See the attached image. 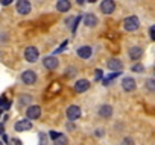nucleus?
I'll return each instance as SVG.
<instances>
[{
    "label": "nucleus",
    "instance_id": "obj_1",
    "mask_svg": "<svg viewBox=\"0 0 155 145\" xmlns=\"http://www.w3.org/2000/svg\"><path fill=\"white\" fill-rule=\"evenodd\" d=\"M123 27H125V30H128V32H135V30L140 27V20H138V17H135V15L126 17V18L123 20Z\"/></svg>",
    "mask_w": 155,
    "mask_h": 145
},
{
    "label": "nucleus",
    "instance_id": "obj_2",
    "mask_svg": "<svg viewBox=\"0 0 155 145\" xmlns=\"http://www.w3.org/2000/svg\"><path fill=\"white\" fill-rule=\"evenodd\" d=\"M21 82H23L25 85H28V86L35 85V82H37V74H35V71H32V69L25 71L23 74H21Z\"/></svg>",
    "mask_w": 155,
    "mask_h": 145
},
{
    "label": "nucleus",
    "instance_id": "obj_3",
    "mask_svg": "<svg viewBox=\"0 0 155 145\" xmlns=\"http://www.w3.org/2000/svg\"><path fill=\"white\" fill-rule=\"evenodd\" d=\"M38 56H40V53H38V48H35V47H28L25 50V59L28 62H31V63L37 62Z\"/></svg>",
    "mask_w": 155,
    "mask_h": 145
},
{
    "label": "nucleus",
    "instance_id": "obj_4",
    "mask_svg": "<svg viewBox=\"0 0 155 145\" xmlns=\"http://www.w3.org/2000/svg\"><path fill=\"white\" fill-rule=\"evenodd\" d=\"M31 3L28 2V0H18L17 2V12L21 14V15H28L31 12Z\"/></svg>",
    "mask_w": 155,
    "mask_h": 145
},
{
    "label": "nucleus",
    "instance_id": "obj_5",
    "mask_svg": "<svg viewBox=\"0 0 155 145\" xmlns=\"http://www.w3.org/2000/svg\"><path fill=\"white\" fill-rule=\"evenodd\" d=\"M43 65L47 68V69H56L58 65H59V60L55 57V56H46L43 59Z\"/></svg>",
    "mask_w": 155,
    "mask_h": 145
},
{
    "label": "nucleus",
    "instance_id": "obj_6",
    "mask_svg": "<svg viewBox=\"0 0 155 145\" xmlns=\"http://www.w3.org/2000/svg\"><path fill=\"white\" fill-rule=\"evenodd\" d=\"M122 88H123L125 92H132V91H135V88H137L135 80H134L132 77H125V79L122 80Z\"/></svg>",
    "mask_w": 155,
    "mask_h": 145
},
{
    "label": "nucleus",
    "instance_id": "obj_7",
    "mask_svg": "<svg viewBox=\"0 0 155 145\" xmlns=\"http://www.w3.org/2000/svg\"><path fill=\"white\" fill-rule=\"evenodd\" d=\"M116 9V3L114 0H104V2L101 3V11L104 14H113Z\"/></svg>",
    "mask_w": 155,
    "mask_h": 145
},
{
    "label": "nucleus",
    "instance_id": "obj_8",
    "mask_svg": "<svg viewBox=\"0 0 155 145\" xmlns=\"http://www.w3.org/2000/svg\"><path fill=\"white\" fill-rule=\"evenodd\" d=\"M28 119H38L41 116V107L40 106H29L26 110Z\"/></svg>",
    "mask_w": 155,
    "mask_h": 145
},
{
    "label": "nucleus",
    "instance_id": "obj_9",
    "mask_svg": "<svg viewBox=\"0 0 155 145\" xmlns=\"http://www.w3.org/2000/svg\"><path fill=\"white\" fill-rule=\"evenodd\" d=\"M79 116H81V109L78 106H68L67 107V118L70 121H76Z\"/></svg>",
    "mask_w": 155,
    "mask_h": 145
},
{
    "label": "nucleus",
    "instance_id": "obj_10",
    "mask_svg": "<svg viewBox=\"0 0 155 145\" xmlns=\"http://www.w3.org/2000/svg\"><path fill=\"white\" fill-rule=\"evenodd\" d=\"M14 128H15L17 131H26V130H31V128H32V122H31L29 119H20V121L15 122Z\"/></svg>",
    "mask_w": 155,
    "mask_h": 145
},
{
    "label": "nucleus",
    "instance_id": "obj_11",
    "mask_svg": "<svg viewBox=\"0 0 155 145\" xmlns=\"http://www.w3.org/2000/svg\"><path fill=\"white\" fill-rule=\"evenodd\" d=\"M88 88H90V82H88V80H85V79L78 80V82H76V85H74V91H76L78 94H82V92H85Z\"/></svg>",
    "mask_w": 155,
    "mask_h": 145
},
{
    "label": "nucleus",
    "instance_id": "obj_12",
    "mask_svg": "<svg viewBox=\"0 0 155 145\" xmlns=\"http://www.w3.org/2000/svg\"><path fill=\"white\" fill-rule=\"evenodd\" d=\"M91 53H93V50H91V47H88V45H82V47L78 48V56L82 57V59H88V57L91 56Z\"/></svg>",
    "mask_w": 155,
    "mask_h": 145
},
{
    "label": "nucleus",
    "instance_id": "obj_13",
    "mask_svg": "<svg viewBox=\"0 0 155 145\" xmlns=\"http://www.w3.org/2000/svg\"><path fill=\"white\" fill-rule=\"evenodd\" d=\"M84 24H85L87 27H94V26L97 24V17H96L94 14H87V15L84 17Z\"/></svg>",
    "mask_w": 155,
    "mask_h": 145
},
{
    "label": "nucleus",
    "instance_id": "obj_14",
    "mask_svg": "<svg viewBox=\"0 0 155 145\" xmlns=\"http://www.w3.org/2000/svg\"><path fill=\"white\" fill-rule=\"evenodd\" d=\"M128 54H129V57H131L132 60H137V59L141 57V54H143V48H141V47H131Z\"/></svg>",
    "mask_w": 155,
    "mask_h": 145
},
{
    "label": "nucleus",
    "instance_id": "obj_15",
    "mask_svg": "<svg viewBox=\"0 0 155 145\" xmlns=\"http://www.w3.org/2000/svg\"><path fill=\"white\" fill-rule=\"evenodd\" d=\"M107 66H108L110 69H113V71H122L123 63H122L119 59H110L108 63H107Z\"/></svg>",
    "mask_w": 155,
    "mask_h": 145
},
{
    "label": "nucleus",
    "instance_id": "obj_16",
    "mask_svg": "<svg viewBox=\"0 0 155 145\" xmlns=\"http://www.w3.org/2000/svg\"><path fill=\"white\" fill-rule=\"evenodd\" d=\"M99 115H101L102 118H110V116L113 115V107H111L110 104L101 106V107H99Z\"/></svg>",
    "mask_w": 155,
    "mask_h": 145
},
{
    "label": "nucleus",
    "instance_id": "obj_17",
    "mask_svg": "<svg viewBox=\"0 0 155 145\" xmlns=\"http://www.w3.org/2000/svg\"><path fill=\"white\" fill-rule=\"evenodd\" d=\"M70 9V2L68 0H58L56 2V11L58 12H67Z\"/></svg>",
    "mask_w": 155,
    "mask_h": 145
},
{
    "label": "nucleus",
    "instance_id": "obj_18",
    "mask_svg": "<svg viewBox=\"0 0 155 145\" xmlns=\"http://www.w3.org/2000/svg\"><path fill=\"white\" fill-rule=\"evenodd\" d=\"M59 91H61V85H59V83H52V85H50V88H49V91L46 92V95L49 97V95L58 94Z\"/></svg>",
    "mask_w": 155,
    "mask_h": 145
},
{
    "label": "nucleus",
    "instance_id": "obj_19",
    "mask_svg": "<svg viewBox=\"0 0 155 145\" xmlns=\"http://www.w3.org/2000/svg\"><path fill=\"white\" fill-rule=\"evenodd\" d=\"M53 143L55 145H68V140H67V137L64 136V134H58L55 139H53Z\"/></svg>",
    "mask_w": 155,
    "mask_h": 145
},
{
    "label": "nucleus",
    "instance_id": "obj_20",
    "mask_svg": "<svg viewBox=\"0 0 155 145\" xmlns=\"http://www.w3.org/2000/svg\"><path fill=\"white\" fill-rule=\"evenodd\" d=\"M120 74H122V72H120V71H116V72H113V74H110V76H107V77L104 79V85H105V86H107V85H110V83H111V82H113V80H114L116 77H119Z\"/></svg>",
    "mask_w": 155,
    "mask_h": 145
},
{
    "label": "nucleus",
    "instance_id": "obj_21",
    "mask_svg": "<svg viewBox=\"0 0 155 145\" xmlns=\"http://www.w3.org/2000/svg\"><path fill=\"white\" fill-rule=\"evenodd\" d=\"M65 76H67V77H74V76H76V68H74V66H68V68L65 69Z\"/></svg>",
    "mask_w": 155,
    "mask_h": 145
},
{
    "label": "nucleus",
    "instance_id": "obj_22",
    "mask_svg": "<svg viewBox=\"0 0 155 145\" xmlns=\"http://www.w3.org/2000/svg\"><path fill=\"white\" fill-rule=\"evenodd\" d=\"M146 85H147V89H149V91H155V80H153V79H149V80L146 82Z\"/></svg>",
    "mask_w": 155,
    "mask_h": 145
},
{
    "label": "nucleus",
    "instance_id": "obj_23",
    "mask_svg": "<svg viewBox=\"0 0 155 145\" xmlns=\"http://www.w3.org/2000/svg\"><path fill=\"white\" fill-rule=\"evenodd\" d=\"M40 145H47V134L40 133Z\"/></svg>",
    "mask_w": 155,
    "mask_h": 145
},
{
    "label": "nucleus",
    "instance_id": "obj_24",
    "mask_svg": "<svg viewBox=\"0 0 155 145\" xmlns=\"http://www.w3.org/2000/svg\"><path fill=\"white\" fill-rule=\"evenodd\" d=\"M131 69H132L134 72H143V71H144V66H143V65H138V63H137V65H134V66H132Z\"/></svg>",
    "mask_w": 155,
    "mask_h": 145
},
{
    "label": "nucleus",
    "instance_id": "obj_25",
    "mask_svg": "<svg viewBox=\"0 0 155 145\" xmlns=\"http://www.w3.org/2000/svg\"><path fill=\"white\" fill-rule=\"evenodd\" d=\"M81 20H82V17H76V18H74V23H73V26H71V32H74V30H76L78 24L81 23Z\"/></svg>",
    "mask_w": 155,
    "mask_h": 145
},
{
    "label": "nucleus",
    "instance_id": "obj_26",
    "mask_svg": "<svg viewBox=\"0 0 155 145\" xmlns=\"http://www.w3.org/2000/svg\"><path fill=\"white\" fill-rule=\"evenodd\" d=\"M120 145H134V140H132L131 137H125V139L122 140Z\"/></svg>",
    "mask_w": 155,
    "mask_h": 145
},
{
    "label": "nucleus",
    "instance_id": "obj_27",
    "mask_svg": "<svg viewBox=\"0 0 155 145\" xmlns=\"http://www.w3.org/2000/svg\"><path fill=\"white\" fill-rule=\"evenodd\" d=\"M65 45H67V41H64V42H62V44H61V45H59V47L55 50V54H56V53H61V51L65 48Z\"/></svg>",
    "mask_w": 155,
    "mask_h": 145
},
{
    "label": "nucleus",
    "instance_id": "obj_28",
    "mask_svg": "<svg viewBox=\"0 0 155 145\" xmlns=\"http://www.w3.org/2000/svg\"><path fill=\"white\" fill-rule=\"evenodd\" d=\"M21 97H23V98H20V103H21V104H25V103H29V101H31V97H29V95H21Z\"/></svg>",
    "mask_w": 155,
    "mask_h": 145
},
{
    "label": "nucleus",
    "instance_id": "obj_29",
    "mask_svg": "<svg viewBox=\"0 0 155 145\" xmlns=\"http://www.w3.org/2000/svg\"><path fill=\"white\" fill-rule=\"evenodd\" d=\"M9 145H21V140L14 137V139H11V140H9Z\"/></svg>",
    "mask_w": 155,
    "mask_h": 145
},
{
    "label": "nucleus",
    "instance_id": "obj_30",
    "mask_svg": "<svg viewBox=\"0 0 155 145\" xmlns=\"http://www.w3.org/2000/svg\"><path fill=\"white\" fill-rule=\"evenodd\" d=\"M94 72H96V76H94V80H101V79H102V71H101V69H96Z\"/></svg>",
    "mask_w": 155,
    "mask_h": 145
},
{
    "label": "nucleus",
    "instance_id": "obj_31",
    "mask_svg": "<svg viewBox=\"0 0 155 145\" xmlns=\"http://www.w3.org/2000/svg\"><path fill=\"white\" fill-rule=\"evenodd\" d=\"M149 35H150V39H155V27H153V26H150V29H149Z\"/></svg>",
    "mask_w": 155,
    "mask_h": 145
},
{
    "label": "nucleus",
    "instance_id": "obj_32",
    "mask_svg": "<svg viewBox=\"0 0 155 145\" xmlns=\"http://www.w3.org/2000/svg\"><path fill=\"white\" fill-rule=\"evenodd\" d=\"M0 3H2L3 6H6V5H11L12 3V0H0Z\"/></svg>",
    "mask_w": 155,
    "mask_h": 145
},
{
    "label": "nucleus",
    "instance_id": "obj_33",
    "mask_svg": "<svg viewBox=\"0 0 155 145\" xmlns=\"http://www.w3.org/2000/svg\"><path fill=\"white\" fill-rule=\"evenodd\" d=\"M96 136H97V137H102V136H104V130H102V128L96 130Z\"/></svg>",
    "mask_w": 155,
    "mask_h": 145
},
{
    "label": "nucleus",
    "instance_id": "obj_34",
    "mask_svg": "<svg viewBox=\"0 0 155 145\" xmlns=\"http://www.w3.org/2000/svg\"><path fill=\"white\" fill-rule=\"evenodd\" d=\"M58 134H59L58 131H50V136H52V139H55V137H56Z\"/></svg>",
    "mask_w": 155,
    "mask_h": 145
},
{
    "label": "nucleus",
    "instance_id": "obj_35",
    "mask_svg": "<svg viewBox=\"0 0 155 145\" xmlns=\"http://www.w3.org/2000/svg\"><path fill=\"white\" fill-rule=\"evenodd\" d=\"M3 131H5L3 130V124H0V134H3Z\"/></svg>",
    "mask_w": 155,
    "mask_h": 145
},
{
    "label": "nucleus",
    "instance_id": "obj_36",
    "mask_svg": "<svg viewBox=\"0 0 155 145\" xmlns=\"http://www.w3.org/2000/svg\"><path fill=\"white\" fill-rule=\"evenodd\" d=\"M76 2L79 3V5H84V2H85V0H76Z\"/></svg>",
    "mask_w": 155,
    "mask_h": 145
},
{
    "label": "nucleus",
    "instance_id": "obj_37",
    "mask_svg": "<svg viewBox=\"0 0 155 145\" xmlns=\"http://www.w3.org/2000/svg\"><path fill=\"white\" fill-rule=\"evenodd\" d=\"M0 145H3V142H2V140H0Z\"/></svg>",
    "mask_w": 155,
    "mask_h": 145
}]
</instances>
